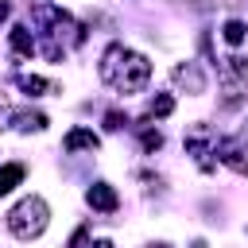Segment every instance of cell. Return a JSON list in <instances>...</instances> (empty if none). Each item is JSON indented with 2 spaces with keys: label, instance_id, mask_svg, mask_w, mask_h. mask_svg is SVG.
<instances>
[{
  "label": "cell",
  "instance_id": "obj_1",
  "mask_svg": "<svg viewBox=\"0 0 248 248\" xmlns=\"http://www.w3.org/2000/svg\"><path fill=\"white\" fill-rule=\"evenodd\" d=\"M151 78V62L136 50H128L124 43H112L101 54V81L112 85L116 93H140Z\"/></svg>",
  "mask_w": 248,
  "mask_h": 248
},
{
  "label": "cell",
  "instance_id": "obj_2",
  "mask_svg": "<svg viewBox=\"0 0 248 248\" xmlns=\"http://www.w3.org/2000/svg\"><path fill=\"white\" fill-rule=\"evenodd\" d=\"M31 19L43 27V54L50 58V62H58L70 46H81L85 43V31H81V23H74L70 19V12H62V8H54V4H35L31 8Z\"/></svg>",
  "mask_w": 248,
  "mask_h": 248
},
{
  "label": "cell",
  "instance_id": "obj_3",
  "mask_svg": "<svg viewBox=\"0 0 248 248\" xmlns=\"http://www.w3.org/2000/svg\"><path fill=\"white\" fill-rule=\"evenodd\" d=\"M46 225H50V205H46L39 194L16 202L12 213H8V229H12V236H19V240H35V236H43Z\"/></svg>",
  "mask_w": 248,
  "mask_h": 248
},
{
  "label": "cell",
  "instance_id": "obj_4",
  "mask_svg": "<svg viewBox=\"0 0 248 248\" xmlns=\"http://www.w3.org/2000/svg\"><path fill=\"white\" fill-rule=\"evenodd\" d=\"M85 202H89L93 209H101V213H112V209L120 205V198H116V190H112L108 182H93V186L85 190Z\"/></svg>",
  "mask_w": 248,
  "mask_h": 248
},
{
  "label": "cell",
  "instance_id": "obj_5",
  "mask_svg": "<svg viewBox=\"0 0 248 248\" xmlns=\"http://www.w3.org/2000/svg\"><path fill=\"white\" fill-rule=\"evenodd\" d=\"M62 147H66V151H97V147H101V136L89 132V128H70L66 140H62Z\"/></svg>",
  "mask_w": 248,
  "mask_h": 248
},
{
  "label": "cell",
  "instance_id": "obj_6",
  "mask_svg": "<svg viewBox=\"0 0 248 248\" xmlns=\"http://www.w3.org/2000/svg\"><path fill=\"white\" fill-rule=\"evenodd\" d=\"M213 151H217V159H221L225 167H232L236 174H248V159L240 155V147H236L232 140H217V147H213Z\"/></svg>",
  "mask_w": 248,
  "mask_h": 248
},
{
  "label": "cell",
  "instance_id": "obj_7",
  "mask_svg": "<svg viewBox=\"0 0 248 248\" xmlns=\"http://www.w3.org/2000/svg\"><path fill=\"white\" fill-rule=\"evenodd\" d=\"M174 81H178V85H186L190 93H202V89H205V78H202V70H198V62H186V66H174Z\"/></svg>",
  "mask_w": 248,
  "mask_h": 248
},
{
  "label": "cell",
  "instance_id": "obj_8",
  "mask_svg": "<svg viewBox=\"0 0 248 248\" xmlns=\"http://www.w3.org/2000/svg\"><path fill=\"white\" fill-rule=\"evenodd\" d=\"M8 39H12V50H16L19 58H31V54H35V39H31V31H27L23 23H16V27L8 31Z\"/></svg>",
  "mask_w": 248,
  "mask_h": 248
},
{
  "label": "cell",
  "instance_id": "obj_9",
  "mask_svg": "<svg viewBox=\"0 0 248 248\" xmlns=\"http://www.w3.org/2000/svg\"><path fill=\"white\" fill-rule=\"evenodd\" d=\"M16 85H19L23 93H31V97H43V93H54V85H50L46 78H39V74H19V78H16Z\"/></svg>",
  "mask_w": 248,
  "mask_h": 248
},
{
  "label": "cell",
  "instance_id": "obj_10",
  "mask_svg": "<svg viewBox=\"0 0 248 248\" xmlns=\"http://www.w3.org/2000/svg\"><path fill=\"white\" fill-rule=\"evenodd\" d=\"M19 182H23V163H4V167H0V198L12 194Z\"/></svg>",
  "mask_w": 248,
  "mask_h": 248
},
{
  "label": "cell",
  "instance_id": "obj_11",
  "mask_svg": "<svg viewBox=\"0 0 248 248\" xmlns=\"http://www.w3.org/2000/svg\"><path fill=\"white\" fill-rule=\"evenodd\" d=\"M12 120H16L19 132H43L46 128V116L43 112H12Z\"/></svg>",
  "mask_w": 248,
  "mask_h": 248
},
{
  "label": "cell",
  "instance_id": "obj_12",
  "mask_svg": "<svg viewBox=\"0 0 248 248\" xmlns=\"http://www.w3.org/2000/svg\"><path fill=\"white\" fill-rule=\"evenodd\" d=\"M221 35H225V43H232V46H240V43H244V35H248V27H244L240 19H229V23L221 27Z\"/></svg>",
  "mask_w": 248,
  "mask_h": 248
},
{
  "label": "cell",
  "instance_id": "obj_13",
  "mask_svg": "<svg viewBox=\"0 0 248 248\" xmlns=\"http://www.w3.org/2000/svg\"><path fill=\"white\" fill-rule=\"evenodd\" d=\"M147 112H151V116H170V112H174V97H170V93H159Z\"/></svg>",
  "mask_w": 248,
  "mask_h": 248
},
{
  "label": "cell",
  "instance_id": "obj_14",
  "mask_svg": "<svg viewBox=\"0 0 248 248\" xmlns=\"http://www.w3.org/2000/svg\"><path fill=\"white\" fill-rule=\"evenodd\" d=\"M124 124H128V116H124V112H108V116H105V128H108V132H120Z\"/></svg>",
  "mask_w": 248,
  "mask_h": 248
},
{
  "label": "cell",
  "instance_id": "obj_15",
  "mask_svg": "<svg viewBox=\"0 0 248 248\" xmlns=\"http://www.w3.org/2000/svg\"><path fill=\"white\" fill-rule=\"evenodd\" d=\"M163 147V136L159 132H143V151H159Z\"/></svg>",
  "mask_w": 248,
  "mask_h": 248
},
{
  "label": "cell",
  "instance_id": "obj_16",
  "mask_svg": "<svg viewBox=\"0 0 248 248\" xmlns=\"http://www.w3.org/2000/svg\"><path fill=\"white\" fill-rule=\"evenodd\" d=\"M8 120H12V108H8V101H4V97H0V128H4V124H8Z\"/></svg>",
  "mask_w": 248,
  "mask_h": 248
},
{
  "label": "cell",
  "instance_id": "obj_17",
  "mask_svg": "<svg viewBox=\"0 0 248 248\" xmlns=\"http://www.w3.org/2000/svg\"><path fill=\"white\" fill-rule=\"evenodd\" d=\"M81 240H85V229H78V232L70 236V248H81Z\"/></svg>",
  "mask_w": 248,
  "mask_h": 248
},
{
  "label": "cell",
  "instance_id": "obj_18",
  "mask_svg": "<svg viewBox=\"0 0 248 248\" xmlns=\"http://www.w3.org/2000/svg\"><path fill=\"white\" fill-rule=\"evenodd\" d=\"M89 248H112V240H93Z\"/></svg>",
  "mask_w": 248,
  "mask_h": 248
}]
</instances>
